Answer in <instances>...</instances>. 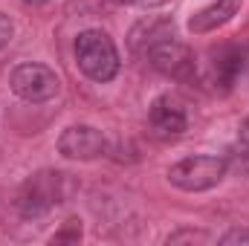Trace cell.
Masks as SVG:
<instances>
[{"instance_id":"6da1fadb","label":"cell","mask_w":249,"mask_h":246,"mask_svg":"<svg viewBox=\"0 0 249 246\" xmlns=\"http://www.w3.org/2000/svg\"><path fill=\"white\" fill-rule=\"evenodd\" d=\"M75 61H78V70L87 78H93L99 84L113 81L119 67H122L113 38L102 29H84L75 38Z\"/></svg>"},{"instance_id":"7a4b0ae2","label":"cell","mask_w":249,"mask_h":246,"mask_svg":"<svg viewBox=\"0 0 249 246\" xmlns=\"http://www.w3.org/2000/svg\"><path fill=\"white\" fill-rule=\"evenodd\" d=\"M67 191H70L67 188V174H61V171H38L20 188L18 211L23 217H41L53 206L67 200Z\"/></svg>"},{"instance_id":"3957f363","label":"cell","mask_w":249,"mask_h":246,"mask_svg":"<svg viewBox=\"0 0 249 246\" xmlns=\"http://www.w3.org/2000/svg\"><path fill=\"white\" fill-rule=\"evenodd\" d=\"M229 171V162L214 154H194L168 168V180L180 191H209Z\"/></svg>"},{"instance_id":"277c9868","label":"cell","mask_w":249,"mask_h":246,"mask_svg":"<svg viewBox=\"0 0 249 246\" xmlns=\"http://www.w3.org/2000/svg\"><path fill=\"white\" fill-rule=\"evenodd\" d=\"M9 87L18 99L29 102V105H41V102H50L58 96L61 90V81L55 75V70H50L47 64H18L9 75Z\"/></svg>"},{"instance_id":"5b68a950","label":"cell","mask_w":249,"mask_h":246,"mask_svg":"<svg viewBox=\"0 0 249 246\" xmlns=\"http://www.w3.org/2000/svg\"><path fill=\"white\" fill-rule=\"evenodd\" d=\"M107 151V139L93 124H72L58 136V154L67 159H99Z\"/></svg>"},{"instance_id":"8992f818","label":"cell","mask_w":249,"mask_h":246,"mask_svg":"<svg viewBox=\"0 0 249 246\" xmlns=\"http://www.w3.org/2000/svg\"><path fill=\"white\" fill-rule=\"evenodd\" d=\"M145 55L151 58V64L160 72H165V75H171L177 81H188L194 75V55H191V50L186 44H180L177 38H165V41L154 44Z\"/></svg>"},{"instance_id":"52a82bcc","label":"cell","mask_w":249,"mask_h":246,"mask_svg":"<svg viewBox=\"0 0 249 246\" xmlns=\"http://www.w3.org/2000/svg\"><path fill=\"white\" fill-rule=\"evenodd\" d=\"M148 122H151L157 136H180V133H186V127H188V113L174 96H160L151 105Z\"/></svg>"},{"instance_id":"ba28073f","label":"cell","mask_w":249,"mask_h":246,"mask_svg":"<svg viewBox=\"0 0 249 246\" xmlns=\"http://www.w3.org/2000/svg\"><path fill=\"white\" fill-rule=\"evenodd\" d=\"M241 6H244V0H214V3H209L206 9H200L188 18V32H194V35L214 32L223 23H229L241 12Z\"/></svg>"},{"instance_id":"9c48e42d","label":"cell","mask_w":249,"mask_h":246,"mask_svg":"<svg viewBox=\"0 0 249 246\" xmlns=\"http://www.w3.org/2000/svg\"><path fill=\"white\" fill-rule=\"evenodd\" d=\"M165 38H174V23L165 20V18H154V20H142V23L130 32V47L145 55L154 44H160V41H165Z\"/></svg>"},{"instance_id":"30bf717a","label":"cell","mask_w":249,"mask_h":246,"mask_svg":"<svg viewBox=\"0 0 249 246\" xmlns=\"http://www.w3.org/2000/svg\"><path fill=\"white\" fill-rule=\"evenodd\" d=\"M241 67H244V58H241L238 50H232V47L220 50L217 58H214V84H220L223 90H229V87L235 84Z\"/></svg>"},{"instance_id":"8fae6325","label":"cell","mask_w":249,"mask_h":246,"mask_svg":"<svg viewBox=\"0 0 249 246\" xmlns=\"http://www.w3.org/2000/svg\"><path fill=\"white\" fill-rule=\"evenodd\" d=\"M212 238H209V232H200V229H180V232H174V235H168V246L174 244H209Z\"/></svg>"},{"instance_id":"7c38bea8","label":"cell","mask_w":249,"mask_h":246,"mask_svg":"<svg viewBox=\"0 0 249 246\" xmlns=\"http://www.w3.org/2000/svg\"><path fill=\"white\" fill-rule=\"evenodd\" d=\"M75 241H81V220L78 217H70L64 223L61 232L53 235V244H75Z\"/></svg>"},{"instance_id":"4fadbf2b","label":"cell","mask_w":249,"mask_h":246,"mask_svg":"<svg viewBox=\"0 0 249 246\" xmlns=\"http://www.w3.org/2000/svg\"><path fill=\"white\" fill-rule=\"evenodd\" d=\"M223 246H249V226L244 229H229L223 238H220Z\"/></svg>"},{"instance_id":"5bb4252c","label":"cell","mask_w":249,"mask_h":246,"mask_svg":"<svg viewBox=\"0 0 249 246\" xmlns=\"http://www.w3.org/2000/svg\"><path fill=\"white\" fill-rule=\"evenodd\" d=\"M12 35H15V23H12V18H9V15H3V12H0V50L12 41Z\"/></svg>"},{"instance_id":"9a60e30c","label":"cell","mask_w":249,"mask_h":246,"mask_svg":"<svg viewBox=\"0 0 249 246\" xmlns=\"http://www.w3.org/2000/svg\"><path fill=\"white\" fill-rule=\"evenodd\" d=\"M122 3H130V6H162V3H168V0H122Z\"/></svg>"},{"instance_id":"2e32d148","label":"cell","mask_w":249,"mask_h":246,"mask_svg":"<svg viewBox=\"0 0 249 246\" xmlns=\"http://www.w3.org/2000/svg\"><path fill=\"white\" fill-rule=\"evenodd\" d=\"M241 142L249 148V116L244 119V124H241Z\"/></svg>"},{"instance_id":"e0dca14e","label":"cell","mask_w":249,"mask_h":246,"mask_svg":"<svg viewBox=\"0 0 249 246\" xmlns=\"http://www.w3.org/2000/svg\"><path fill=\"white\" fill-rule=\"evenodd\" d=\"M26 3H38V0H26Z\"/></svg>"}]
</instances>
